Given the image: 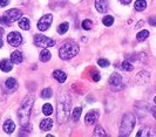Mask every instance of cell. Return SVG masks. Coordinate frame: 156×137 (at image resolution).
Segmentation results:
<instances>
[{
	"label": "cell",
	"mask_w": 156,
	"mask_h": 137,
	"mask_svg": "<svg viewBox=\"0 0 156 137\" xmlns=\"http://www.w3.org/2000/svg\"><path fill=\"white\" fill-rule=\"evenodd\" d=\"M12 65H13L12 61H9V60H7V59L1 60V61H0V69H1L2 72H5V73H8V72L12 70V67H13Z\"/></svg>",
	"instance_id": "obj_16"
},
{
	"label": "cell",
	"mask_w": 156,
	"mask_h": 137,
	"mask_svg": "<svg viewBox=\"0 0 156 137\" xmlns=\"http://www.w3.org/2000/svg\"><path fill=\"white\" fill-rule=\"evenodd\" d=\"M97 65H99L100 67L106 68V67H108L110 63H109V61H108V60H106V59H100V60L97 61Z\"/></svg>",
	"instance_id": "obj_32"
},
{
	"label": "cell",
	"mask_w": 156,
	"mask_h": 137,
	"mask_svg": "<svg viewBox=\"0 0 156 137\" xmlns=\"http://www.w3.org/2000/svg\"><path fill=\"white\" fill-rule=\"evenodd\" d=\"M134 6H135V9H136V11L142 12V11L146 9V7H147V2H146V0H136V2H135Z\"/></svg>",
	"instance_id": "obj_21"
},
{
	"label": "cell",
	"mask_w": 156,
	"mask_h": 137,
	"mask_svg": "<svg viewBox=\"0 0 156 137\" xmlns=\"http://www.w3.org/2000/svg\"><path fill=\"white\" fill-rule=\"evenodd\" d=\"M18 23H19V27H20L21 29H24V31H28V29L31 28V21H29V19L26 18V16L20 18L19 21H18Z\"/></svg>",
	"instance_id": "obj_13"
},
{
	"label": "cell",
	"mask_w": 156,
	"mask_h": 137,
	"mask_svg": "<svg viewBox=\"0 0 156 137\" xmlns=\"http://www.w3.org/2000/svg\"><path fill=\"white\" fill-rule=\"evenodd\" d=\"M34 43L38 47L48 48V47H53L55 45V40H53L51 38H47V36H45L42 34H36L34 36Z\"/></svg>",
	"instance_id": "obj_5"
},
{
	"label": "cell",
	"mask_w": 156,
	"mask_h": 137,
	"mask_svg": "<svg viewBox=\"0 0 156 137\" xmlns=\"http://www.w3.org/2000/svg\"><path fill=\"white\" fill-rule=\"evenodd\" d=\"M0 23H2V25H11V22H9V21H8V20H7L4 15L0 18Z\"/></svg>",
	"instance_id": "obj_33"
},
{
	"label": "cell",
	"mask_w": 156,
	"mask_h": 137,
	"mask_svg": "<svg viewBox=\"0 0 156 137\" xmlns=\"http://www.w3.org/2000/svg\"><path fill=\"white\" fill-rule=\"evenodd\" d=\"M121 4H123V5H129L130 2H132V0H119Z\"/></svg>",
	"instance_id": "obj_37"
},
{
	"label": "cell",
	"mask_w": 156,
	"mask_h": 137,
	"mask_svg": "<svg viewBox=\"0 0 156 137\" xmlns=\"http://www.w3.org/2000/svg\"><path fill=\"white\" fill-rule=\"evenodd\" d=\"M52 127H53V120H51V119H45L40 122V129L44 131L51 130Z\"/></svg>",
	"instance_id": "obj_14"
},
{
	"label": "cell",
	"mask_w": 156,
	"mask_h": 137,
	"mask_svg": "<svg viewBox=\"0 0 156 137\" xmlns=\"http://www.w3.org/2000/svg\"><path fill=\"white\" fill-rule=\"evenodd\" d=\"M51 56H52L51 52H49L47 48H45V49L40 53V61H41V62H48V61L51 60Z\"/></svg>",
	"instance_id": "obj_20"
},
{
	"label": "cell",
	"mask_w": 156,
	"mask_h": 137,
	"mask_svg": "<svg viewBox=\"0 0 156 137\" xmlns=\"http://www.w3.org/2000/svg\"><path fill=\"white\" fill-rule=\"evenodd\" d=\"M92 77H93V80H94V81H96V82H97V81H100V79H101L100 74H97V73H94Z\"/></svg>",
	"instance_id": "obj_35"
},
{
	"label": "cell",
	"mask_w": 156,
	"mask_h": 137,
	"mask_svg": "<svg viewBox=\"0 0 156 137\" xmlns=\"http://www.w3.org/2000/svg\"><path fill=\"white\" fill-rule=\"evenodd\" d=\"M135 116L132 113H127L122 117L121 127H120V136H129L135 127Z\"/></svg>",
	"instance_id": "obj_4"
},
{
	"label": "cell",
	"mask_w": 156,
	"mask_h": 137,
	"mask_svg": "<svg viewBox=\"0 0 156 137\" xmlns=\"http://www.w3.org/2000/svg\"><path fill=\"white\" fill-rule=\"evenodd\" d=\"M102 22L104 26H112L114 23V18L112 15H106L103 19H102Z\"/></svg>",
	"instance_id": "obj_27"
},
{
	"label": "cell",
	"mask_w": 156,
	"mask_h": 137,
	"mask_svg": "<svg viewBox=\"0 0 156 137\" xmlns=\"http://www.w3.org/2000/svg\"><path fill=\"white\" fill-rule=\"evenodd\" d=\"M152 130L149 129V128H142L139 133H137V135L136 136L137 137H141V136H153L154 134L153 133H150Z\"/></svg>",
	"instance_id": "obj_25"
},
{
	"label": "cell",
	"mask_w": 156,
	"mask_h": 137,
	"mask_svg": "<svg viewBox=\"0 0 156 137\" xmlns=\"http://www.w3.org/2000/svg\"><path fill=\"white\" fill-rule=\"evenodd\" d=\"M150 113H152V115L156 119V107H153V108L150 109Z\"/></svg>",
	"instance_id": "obj_38"
},
{
	"label": "cell",
	"mask_w": 156,
	"mask_h": 137,
	"mask_svg": "<svg viewBox=\"0 0 156 137\" xmlns=\"http://www.w3.org/2000/svg\"><path fill=\"white\" fill-rule=\"evenodd\" d=\"M81 113H82V109L78 107V108H74V110L72 111V120L74 122H78L80 120V116H81Z\"/></svg>",
	"instance_id": "obj_22"
},
{
	"label": "cell",
	"mask_w": 156,
	"mask_h": 137,
	"mask_svg": "<svg viewBox=\"0 0 156 137\" xmlns=\"http://www.w3.org/2000/svg\"><path fill=\"white\" fill-rule=\"evenodd\" d=\"M94 136H106V133L101 126H97L94 130Z\"/></svg>",
	"instance_id": "obj_31"
},
{
	"label": "cell",
	"mask_w": 156,
	"mask_h": 137,
	"mask_svg": "<svg viewBox=\"0 0 156 137\" xmlns=\"http://www.w3.org/2000/svg\"><path fill=\"white\" fill-rule=\"evenodd\" d=\"M42 113H44L46 116L52 115V114H53V107H52V104H49V103H45V104L42 106Z\"/></svg>",
	"instance_id": "obj_24"
},
{
	"label": "cell",
	"mask_w": 156,
	"mask_h": 137,
	"mask_svg": "<svg viewBox=\"0 0 156 137\" xmlns=\"http://www.w3.org/2000/svg\"><path fill=\"white\" fill-rule=\"evenodd\" d=\"M79 53V45L73 41H67L65 42L60 49H59V55L62 60H71L74 56H77Z\"/></svg>",
	"instance_id": "obj_2"
},
{
	"label": "cell",
	"mask_w": 156,
	"mask_h": 137,
	"mask_svg": "<svg viewBox=\"0 0 156 137\" xmlns=\"http://www.w3.org/2000/svg\"><path fill=\"white\" fill-rule=\"evenodd\" d=\"M22 15V12L20 9H16V8H12V9H8L4 13V16L12 23L14 21H18Z\"/></svg>",
	"instance_id": "obj_7"
},
{
	"label": "cell",
	"mask_w": 156,
	"mask_h": 137,
	"mask_svg": "<svg viewBox=\"0 0 156 137\" xmlns=\"http://www.w3.org/2000/svg\"><path fill=\"white\" fill-rule=\"evenodd\" d=\"M148 22H149V25H152V26H156V16H150L149 20H148Z\"/></svg>",
	"instance_id": "obj_34"
},
{
	"label": "cell",
	"mask_w": 156,
	"mask_h": 137,
	"mask_svg": "<svg viewBox=\"0 0 156 137\" xmlns=\"http://www.w3.org/2000/svg\"><path fill=\"white\" fill-rule=\"evenodd\" d=\"M52 21H53V15H52V14H46V15H44V16L39 20V22H38V29L41 31V32L47 31V29L51 27Z\"/></svg>",
	"instance_id": "obj_6"
},
{
	"label": "cell",
	"mask_w": 156,
	"mask_h": 137,
	"mask_svg": "<svg viewBox=\"0 0 156 137\" xmlns=\"http://www.w3.org/2000/svg\"><path fill=\"white\" fill-rule=\"evenodd\" d=\"M22 53L20 52V50H14L13 53H12V55H11V61H12V63H14V65H19V63H21L22 62Z\"/></svg>",
	"instance_id": "obj_12"
},
{
	"label": "cell",
	"mask_w": 156,
	"mask_h": 137,
	"mask_svg": "<svg viewBox=\"0 0 156 137\" xmlns=\"http://www.w3.org/2000/svg\"><path fill=\"white\" fill-rule=\"evenodd\" d=\"M8 2H9V0H0V7H5V6H7Z\"/></svg>",
	"instance_id": "obj_36"
},
{
	"label": "cell",
	"mask_w": 156,
	"mask_h": 137,
	"mask_svg": "<svg viewBox=\"0 0 156 137\" xmlns=\"http://www.w3.org/2000/svg\"><path fill=\"white\" fill-rule=\"evenodd\" d=\"M5 88L7 89V90H9V92H13V90H15L16 88H18V83H16V80L15 79H7L6 80V82H5Z\"/></svg>",
	"instance_id": "obj_17"
},
{
	"label": "cell",
	"mask_w": 156,
	"mask_h": 137,
	"mask_svg": "<svg viewBox=\"0 0 156 137\" xmlns=\"http://www.w3.org/2000/svg\"><path fill=\"white\" fill-rule=\"evenodd\" d=\"M121 82H122V77H121V75H119L117 73L112 74V76L109 77V83H110L112 86H120Z\"/></svg>",
	"instance_id": "obj_19"
},
{
	"label": "cell",
	"mask_w": 156,
	"mask_h": 137,
	"mask_svg": "<svg viewBox=\"0 0 156 137\" xmlns=\"http://www.w3.org/2000/svg\"><path fill=\"white\" fill-rule=\"evenodd\" d=\"M148 36H149V32L147 29H143V31H141V32L137 33L136 39H137V41H145Z\"/></svg>",
	"instance_id": "obj_23"
},
{
	"label": "cell",
	"mask_w": 156,
	"mask_h": 137,
	"mask_svg": "<svg viewBox=\"0 0 156 137\" xmlns=\"http://www.w3.org/2000/svg\"><path fill=\"white\" fill-rule=\"evenodd\" d=\"M1 34H4V28L0 27V35H1Z\"/></svg>",
	"instance_id": "obj_40"
},
{
	"label": "cell",
	"mask_w": 156,
	"mask_h": 137,
	"mask_svg": "<svg viewBox=\"0 0 156 137\" xmlns=\"http://www.w3.org/2000/svg\"><path fill=\"white\" fill-rule=\"evenodd\" d=\"M2 128H4V131H5L6 134H12V133L15 130V124H14V122H13L12 120H7V121L4 123Z\"/></svg>",
	"instance_id": "obj_15"
},
{
	"label": "cell",
	"mask_w": 156,
	"mask_h": 137,
	"mask_svg": "<svg viewBox=\"0 0 156 137\" xmlns=\"http://www.w3.org/2000/svg\"><path fill=\"white\" fill-rule=\"evenodd\" d=\"M53 76H54V79H55L58 82H60V83H64V82L66 81V79H67V75H66L62 70H54Z\"/></svg>",
	"instance_id": "obj_18"
},
{
	"label": "cell",
	"mask_w": 156,
	"mask_h": 137,
	"mask_svg": "<svg viewBox=\"0 0 156 137\" xmlns=\"http://www.w3.org/2000/svg\"><path fill=\"white\" fill-rule=\"evenodd\" d=\"M7 41H8V43H9L11 46L18 47V46H20L21 42H22V36H21V34L18 33V32H11V33L8 34V36H7Z\"/></svg>",
	"instance_id": "obj_8"
},
{
	"label": "cell",
	"mask_w": 156,
	"mask_h": 137,
	"mask_svg": "<svg viewBox=\"0 0 156 137\" xmlns=\"http://www.w3.org/2000/svg\"><path fill=\"white\" fill-rule=\"evenodd\" d=\"M2 43H4V42H2V40H1V39H0V48H1V47H2Z\"/></svg>",
	"instance_id": "obj_41"
},
{
	"label": "cell",
	"mask_w": 156,
	"mask_h": 137,
	"mask_svg": "<svg viewBox=\"0 0 156 137\" xmlns=\"http://www.w3.org/2000/svg\"><path fill=\"white\" fill-rule=\"evenodd\" d=\"M142 25H143V21H140V22H139V23L136 25V28H140V27H141Z\"/></svg>",
	"instance_id": "obj_39"
},
{
	"label": "cell",
	"mask_w": 156,
	"mask_h": 137,
	"mask_svg": "<svg viewBox=\"0 0 156 137\" xmlns=\"http://www.w3.org/2000/svg\"><path fill=\"white\" fill-rule=\"evenodd\" d=\"M68 27H69L68 22H62V23L58 27V33H59V34H65V33L68 31Z\"/></svg>",
	"instance_id": "obj_26"
},
{
	"label": "cell",
	"mask_w": 156,
	"mask_h": 137,
	"mask_svg": "<svg viewBox=\"0 0 156 137\" xmlns=\"http://www.w3.org/2000/svg\"><path fill=\"white\" fill-rule=\"evenodd\" d=\"M121 67H122V69L126 70V72H132V70L134 69V66H133L129 61H123L122 65H121Z\"/></svg>",
	"instance_id": "obj_28"
},
{
	"label": "cell",
	"mask_w": 156,
	"mask_h": 137,
	"mask_svg": "<svg viewBox=\"0 0 156 137\" xmlns=\"http://www.w3.org/2000/svg\"><path fill=\"white\" fill-rule=\"evenodd\" d=\"M135 80H136V82H137L139 84H145V83H147L148 80H149V73L142 70V72H140V73L136 75Z\"/></svg>",
	"instance_id": "obj_10"
},
{
	"label": "cell",
	"mask_w": 156,
	"mask_h": 137,
	"mask_svg": "<svg viewBox=\"0 0 156 137\" xmlns=\"http://www.w3.org/2000/svg\"><path fill=\"white\" fill-rule=\"evenodd\" d=\"M154 102H155V103H156V96H155V97H154Z\"/></svg>",
	"instance_id": "obj_42"
},
{
	"label": "cell",
	"mask_w": 156,
	"mask_h": 137,
	"mask_svg": "<svg viewBox=\"0 0 156 137\" xmlns=\"http://www.w3.org/2000/svg\"><path fill=\"white\" fill-rule=\"evenodd\" d=\"M33 103H34V96L33 95H27L21 106L18 109V120L21 127H26L29 122V116H31V111L33 108Z\"/></svg>",
	"instance_id": "obj_1"
},
{
	"label": "cell",
	"mask_w": 156,
	"mask_h": 137,
	"mask_svg": "<svg viewBox=\"0 0 156 137\" xmlns=\"http://www.w3.org/2000/svg\"><path fill=\"white\" fill-rule=\"evenodd\" d=\"M69 114V99L67 95L62 94L58 100V121L64 123L67 121Z\"/></svg>",
	"instance_id": "obj_3"
},
{
	"label": "cell",
	"mask_w": 156,
	"mask_h": 137,
	"mask_svg": "<svg viewBox=\"0 0 156 137\" xmlns=\"http://www.w3.org/2000/svg\"><path fill=\"white\" fill-rule=\"evenodd\" d=\"M99 111L97 110H90L87 115H86V117H84V122H86V124H93V123H95L96 121H97V119H99Z\"/></svg>",
	"instance_id": "obj_9"
},
{
	"label": "cell",
	"mask_w": 156,
	"mask_h": 137,
	"mask_svg": "<svg viewBox=\"0 0 156 137\" xmlns=\"http://www.w3.org/2000/svg\"><path fill=\"white\" fill-rule=\"evenodd\" d=\"M95 8L100 13H106L108 8V2L107 0H95Z\"/></svg>",
	"instance_id": "obj_11"
},
{
	"label": "cell",
	"mask_w": 156,
	"mask_h": 137,
	"mask_svg": "<svg viewBox=\"0 0 156 137\" xmlns=\"http://www.w3.org/2000/svg\"><path fill=\"white\" fill-rule=\"evenodd\" d=\"M92 26H93V22H92V20H89V19H86V20H83V21H82V28H83V29H86V31H89V29L92 28Z\"/></svg>",
	"instance_id": "obj_30"
},
{
	"label": "cell",
	"mask_w": 156,
	"mask_h": 137,
	"mask_svg": "<svg viewBox=\"0 0 156 137\" xmlns=\"http://www.w3.org/2000/svg\"><path fill=\"white\" fill-rule=\"evenodd\" d=\"M52 95H53V92H52L51 88H46L41 92V97L42 99H49V97H52Z\"/></svg>",
	"instance_id": "obj_29"
}]
</instances>
